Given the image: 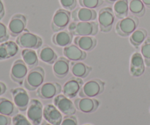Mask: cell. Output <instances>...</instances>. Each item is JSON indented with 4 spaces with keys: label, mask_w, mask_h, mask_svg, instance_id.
<instances>
[{
    "label": "cell",
    "mask_w": 150,
    "mask_h": 125,
    "mask_svg": "<svg viewBox=\"0 0 150 125\" xmlns=\"http://www.w3.org/2000/svg\"><path fill=\"white\" fill-rule=\"evenodd\" d=\"M99 25L95 21H73L68 25V30L75 36H95L98 34Z\"/></svg>",
    "instance_id": "cell-1"
},
{
    "label": "cell",
    "mask_w": 150,
    "mask_h": 125,
    "mask_svg": "<svg viewBox=\"0 0 150 125\" xmlns=\"http://www.w3.org/2000/svg\"><path fill=\"white\" fill-rule=\"evenodd\" d=\"M44 80L45 70L42 67L37 66L29 71L23 81V86L27 90L35 91L43 83Z\"/></svg>",
    "instance_id": "cell-2"
},
{
    "label": "cell",
    "mask_w": 150,
    "mask_h": 125,
    "mask_svg": "<svg viewBox=\"0 0 150 125\" xmlns=\"http://www.w3.org/2000/svg\"><path fill=\"white\" fill-rule=\"evenodd\" d=\"M19 47L24 49H38L42 45V40L38 35L31 33L29 30L25 29L16 40Z\"/></svg>",
    "instance_id": "cell-3"
},
{
    "label": "cell",
    "mask_w": 150,
    "mask_h": 125,
    "mask_svg": "<svg viewBox=\"0 0 150 125\" xmlns=\"http://www.w3.org/2000/svg\"><path fill=\"white\" fill-rule=\"evenodd\" d=\"M139 23V18L136 16H127L117 22L116 32L121 37H128L137 29Z\"/></svg>",
    "instance_id": "cell-4"
},
{
    "label": "cell",
    "mask_w": 150,
    "mask_h": 125,
    "mask_svg": "<svg viewBox=\"0 0 150 125\" xmlns=\"http://www.w3.org/2000/svg\"><path fill=\"white\" fill-rule=\"evenodd\" d=\"M105 89V83L100 79L89 81L83 85L79 95L80 97L93 98L103 93Z\"/></svg>",
    "instance_id": "cell-5"
},
{
    "label": "cell",
    "mask_w": 150,
    "mask_h": 125,
    "mask_svg": "<svg viewBox=\"0 0 150 125\" xmlns=\"http://www.w3.org/2000/svg\"><path fill=\"white\" fill-rule=\"evenodd\" d=\"M115 15L111 7H103L98 14V25L100 32H109L115 22Z\"/></svg>",
    "instance_id": "cell-6"
},
{
    "label": "cell",
    "mask_w": 150,
    "mask_h": 125,
    "mask_svg": "<svg viewBox=\"0 0 150 125\" xmlns=\"http://www.w3.org/2000/svg\"><path fill=\"white\" fill-rule=\"evenodd\" d=\"M71 13L65 9H59L54 13L51 21V29L54 32H58L65 29L70 24Z\"/></svg>",
    "instance_id": "cell-7"
},
{
    "label": "cell",
    "mask_w": 150,
    "mask_h": 125,
    "mask_svg": "<svg viewBox=\"0 0 150 125\" xmlns=\"http://www.w3.org/2000/svg\"><path fill=\"white\" fill-rule=\"evenodd\" d=\"M27 119L33 125H40L43 117V106L40 101L32 99L27 108Z\"/></svg>",
    "instance_id": "cell-8"
},
{
    "label": "cell",
    "mask_w": 150,
    "mask_h": 125,
    "mask_svg": "<svg viewBox=\"0 0 150 125\" xmlns=\"http://www.w3.org/2000/svg\"><path fill=\"white\" fill-rule=\"evenodd\" d=\"M62 90L61 85L57 82L42 83L37 89V95L42 100H51L58 95Z\"/></svg>",
    "instance_id": "cell-9"
},
{
    "label": "cell",
    "mask_w": 150,
    "mask_h": 125,
    "mask_svg": "<svg viewBox=\"0 0 150 125\" xmlns=\"http://www.w3.org/2000/svg\"><path fill=\"white\" fill-rule=\"evenodd\" d=\"M54 105L64 116H73L76 114V108L70 98L64 95H59L54 98Z\"/></svg>",
    "instance_id": "cell-10"
},
{
    "label": "cell",
    "mask_w": 150,
    "mask_h": 125,
    "mask_svg": "<svg viewBox=\"0 0 150 125\" xmlns=\"http://www.w3.org/2000/svg\"><path fill=\"white\" fill-rule=\"evenodd\" d=\"M28 66L21 59L14 61L10 70V78L16 83L21 85L28 74Z\"/></svg>",
    "instance_id": "cell-11"
},
{
    "label": "cell",
    "mask_w": 150,
    "mask_h": 125,
    "mask_svg": "<svg viewBox=\"0 0 150 125\" xmlns=\"http://www.w3.org/2000/svg\"><path fill=\"white\" fill-rule=\"evenodd\" d=\"M27 19L22 14H16L11 18L8 24V31L12 37H18L26 29Z\"/></svg>",
    "instance_id": "cell-12"
},
{
    "label": "cell",
    "mask_w": 150,
    "mask_h": 125,
    "mask_svg": "<svg viewBox=\"0 0 150 125\" xmlns=\"http://www.w3.org/2000/svg\"><path fill=\"white\" fill-rule=\"evenodd\" d=\"M13 102L21 111H25L27 110L30 99L27 92L23 88H15L11 90Z\"/></svg>",
    "instance_id": "cell-13"
},
{
    "label": "cell",
    "mask_w": 150,
    "mask_h": 125,
    "mask_svg": "<svg viewBox=\"0 0 150 125\" xmlns=\"http://www.w3.org/2000/svg\"><path fill=\"white\" fill-rule=\"evenodd\" d=\"M83 85V82L82 79L74 76L64 83L62 91L63 95L70 99H72L75 98L79 95Z\"/></svg>",
    "instance_id": "cell-14"
},
{
    "label": "cell",
    "mask_w": 150,
    "mask_h": 125,
    "mask_svg": "<svg viewBox=\"0 0 150 125\" xmlns=\"http://www.w3.org/2000/svg\"><path fill=\"white\" fill-rule=\"evenodd\" d=\"M76 109L85 114L95 112L100 105V102L96 99L91 97H81L74 102Z\"/></svg>",
    "instance_id": "cell-15"
},
{
    "label": "cell",
    "mask_w": 150,
    "mask_h": 125,
    "mask_svg": "<svg viewBox=\"0 0 150 125\" xmlns=\"http://www.w3.org/2000/svg\"><path fill=\"white\" fill-rule=\"evenodd\" d=\"M145 62L142 54L136 52L131 56L130 63V73L133 77H140L144 73Z\"/></svg>",
    "instance_id": "cell-16"
},
{
    "label": "cell",
    "mask_w": 150,
    "mask_h": 125,
    "mask_svg": "<svg viewBox=\"0 0 150 125\" xmlns=\"http://www.w3.org/2000/svg\"><path fill=\"white\" fill-rule=\"evenodd\" d=\"M97 16V12L94 9L83 7L74 9L71 13V18L73 21H93Z\"/></svg>",
    "instance_id": "cell-17"
},
{
    "label": "cell",
    "mask_w": 150,
    "mask_h": 125,
    "mask_svg": "<svg viewBox=\"0 0 150 125\" xmlns=\"http://www.w3.org/2000/svg\"><path fill=\"white\" fill-rule=\"evenodd\" d=\"M43 118L53 125H60L62 121V114L52 104H48L43 107Z\"/></svg>",
    "instance_id": "cell-18"
},
{
    "label": "cell",
    "mask_w": 150,
    "mask_h": 125,
    "mask_svg": "<svg viewBox=\"0 0 150 125\" xmlns=\"http://www.w3.org/2000/svg\"><path fill=\"white\" fill-rule=\"evenodd\" d=\"M70 60L66 57H59L53 64V72L58 78H64L68 75L70 70Z\"/></svg>",
    "instance_id": "cell-19"
},
{
    "label": "cell",
    "mask_w": 150,
    "mask_h": 125,
    "mask_svg": "<svg viewBox=\"0 0 150 125\" xmlns=\"http://www.w3.org/2000/svg\"><path fill=\"white\" fill-rule=\"evenodd\" d=\"M19 46L16 42L5 41L0 44V61L13 58L17 55Z\"/></svg>",
    "instance_id": "cell-20"
},
{
    "label": "cell",
    "mask_w": 150,
    "mask_h": 125,
    "mask_svg": "<svg viewBox=\"0 0 150 125\" xmlns=\"http://www.w3.org/2000/svg\"><path fill=\"white\" fill-rule=\"evenodd\" d=\"M63 54L64 57L73 61H80L84 60L87 56L86 51L81 50L75 44H70L64 47L63 49Z\"/></svg>",
    "instance_id": "cell-21"
},
{
    "label": "cell",
    "mask_w": 150,
    "mask_h": 125,
    "mask_svg": "<svg viewBox=\"0 0 150 125\" xmlns=\"http://www.w3.org/2000/svg\"><path fill=\"white\" fill-rule=\"evenodd\" d=\"M74 44L84 51H91L96 47L97 40L94 36H76Z\"/></svg>",
    "instance_id": "cell-22"
},
{
    "label": "cell",
    "mask_w": 150,
    "mask_h": 125,
    "mask_svg": "<svg viewBox=\"0 0 150 125\" xmlns=\"http://www.w3.org/2000/svg\"><path fill=\"white\" fill-rule=\"evenodd\" d=\"M73 35L69 30H62L54 34L52 37V42L59 47H66L70 45Z\"/></svg>",
    "instance_id": "cell-23"
},
{
    "label": "cell",
    "mask_w": 150,
    "mask_h": 125,
    "mask_svg": "<svg viewBox=\"0 0 150 125\" xmlns=\"http://www.w3.org/2000/svg\"><path fill=\"white\" fill-rule=\"evenodd\" d=\"M70 71L75 77L84 78L87 77L92 70L90 66L81 61H72L70 63Z\"/></svg>",
    "instance_id": "cell-24"
},
{
    "label": "cell",
    "mask_w": 150,
    "mask_h": 125,
    "mask_svg": "<svg viewBox=\"0 0 150 125\" xmlns=\"http://www.w3.org/2000/svg\"><path fill=\"white\" fill-rule=\"evenodd\" d=\"M38 54L41 61L49 64H54L56 60L58 59L57 54H56L55 51L51 47L47 46V45L39 48Z\"/></svg>",
    "instance_id": "cell-25"
},
{
    "label": "cell",
    "mask_w": 150,
    "mask_h": 125,
    "mask_svg": "<svg viewBox=\"0 0 150 125\" xmlns=\"http://www.w3.org/2000/svg\"><path fill=\"white\" fill-rule=\"evenodd\" d=\"M18 113V108L12 101L4 97H0V114L12 117Z\"/></svg>",
    "instance_id": "cell-26"
},
{
    "label": "cell",
    "mask_w": 150,
    "mask_h": 125,
    "mask_svg": "<svg viewBox=\"0 0 150 125\" xmlns=\"http://www.w3.org/2000/svg\"><path fill=\"white\" fill-rule=\"evenodd\" d=\"M114 15L119 19H122L128 16L129 1L128 0H117L113 7Z\"/></svg>",
    "instance_id": "cell-27"
},
{
    "label": "cell",
    "mask_w": 150,
    "mask_h": 125,
    "mask_svg": "<svg viewBox=\"0 0 150 125\" xmlns=\"http://www.w3.org/2000/svg\"><path fill=\"white\" fill-rule=\"evenodd\" d=\"M146 37H147L146 30L143 28H140V29H136L130 35V42L135 48H139V47L143 44Z\"/></svg>",
    "instance_id": "cell-28"
},
{
    "label": "cell",
    "mask_w": 150,
    "mask_h": 125,
    "mask_svg": "<svg viewBox=\"0 0 150 125\" xmlns=\"http://www.w3.org/2000/svg\"><path fill=\"white\" fill-rule=\"evenodd\" d=\"M21 56L25 64L30 69L37 67L38 64V56L33 49H23L21 51Z\"/></svg>",
    "instance_id": "cell-29"
},
{
    "label": "cell",
    "mask_w": 150,
    "mask_h": 125,
    "mask_svg": "<svg viewBox=\"0 0 150 125\" xmlns=\"http://www.w3.org/2000/svg\"><path fill=\"white\" fill-rule=\"evenodd\" d=\"M146 6L142 0H129V11L136 17H142L146 12Z\"/></svg>",
    "instance_id": "cell-30"
},
{
    "label": "cell",
    "mask_w": 150,
    "mask_h": 125,
    "mask_svg": "<svg viewBox=\"0 0 150 125\" xmlns=\"http://www.w3.org/2000/svg\"><path fill=\"white\" fill-rule=\"evenodd\" d=\"M141 54L144 60L145 65L150 67V37H147L142 45Z\"/></svg>",
    "instance_id": "cell-31"
},
{
    "label": "cell",
    "mask_w": 150,
    "mask_h": 125,
    "mask_svg": "<svg viewBox=\"0 0 150 125\" xmlns=\"http://www.w3.org/2000/svg\"><path fill=\"white\" fill-rule=\"evenodd\" d=\"M79 1L81 7L89 9L98 8L103 3V0H79Z\"/></svg>",
    "instance_id": "cell-32"
},
{
    "label": "cell",
    "mask_w": 150,
    "mask_h": 125,
    "mask_svg": "<svg viewBox=\"0 0 150 125\" xmlns=\"http://www.w3.org/2000/svg\"><path fill=\"white\" fill-rule=\"evenodd\" d=\"M13 125H33L27 118L22 114H17L13 116L12 119Z\"/></svg>",
    "instance_id": "cell-33"
},
{
    "label": "cell",
    "mask_w": 150,
    "mask_h": 125,
    "mask_svg": "<svg viewBox=\"0 0 150 125\" xmlns=\"http://www.w3.org/2000/svg\"><path fill=\"white\" fill-rule=\"evenodd\" d=\"M60 4L64 9L67 10H73L77 6L76 0H59Z\"/></svg>",
    "instance_id": "cell-34"
},
{
    "label": "cell",
    "mask_w": 150,
    "mask_h": 125,
    "mask_svg": "<svg viewBox=\"0 0 150 125\" xmlns=\"http://www.w3.org/2000/svg\"><path fill=\"white\" fill-rule=\"evenodd\" d=\"M10 37L8 28L3 23L0 22V42H4L8 40Z\"/></svg>",
    "instance_id": "cell-35"
},
{
    "label": "cell",
    "mask_w": 150,
    "mask_h": 125,
    "mask_svg": "<svg viewBox=\"0 0 150 125\" xmlns=\"http://www.w3.org/2000/svg\"><path fill=\"white\" fill-rule=\"evenodd\" d=\"M60 125H78L77 119L74 116H65Z\"/></svg>",
    "instance_id": "cell-36"
},
{
    "label": "cell",
    "mask_w": 150,
    "mask_h": 125,
    "mask_svg": "<svg viewBox=\"0 0 150 125\" xmlns=\"http://www.w3.org/2000/svg\"><path fill=\"white\" fill-rule=\"evenodd\" d=\"M11 124V119L10 117L0 114V125H10Z\"/></svg>",
    "instance_id": "cell-37"
},
{
    "label": "cell",
    "mask_w": 150,
    "mask_h": 125,
    "mask_svg": "<svg viewBox=\"0 0 150 125\" xmlns=\"http://www.w3.org/2000/svg\"><path fill=\"white\" fill-rule=\"evenodd\" d=\"M4 14H5V10H4V4H3L2 1L0 0V20L4 18Z\"/></svg>",
    "instance_id": "cell-38"
},
{
    "label": "cell",
    "mask_w": 150,
    "mask_h": 125,
    "mask_svg": "<svg viewBox=\"0 0 150 125\" xmlns=\"http://www.w3.org/2000/svg\"><path fill=\"white\" fill-rule=\"evenodd\" d=\"M6 90H7V86L4 84V83L0 81V96L4 95L5 93Z\"/></svg>",
    "instance_id": "cell-39"
},
{
    "label": "cell",
    "mask_w": 150,
    "mask_h": 125,
    "mask_svg": "<svg viewBox=\"0 0 150 125\" xmlns=\"http://www.w3.org/2000/svg\"><path fill=\"white\" fill-rule=\"evenodd\" d=\"M144 5L148 8H150V0H142Z\"/></svg>",
    "instance_id": "cell-40"
},
{
    "label": "cell",
    "mask_w": 150,
    "mask_h": 125,
    "mask_svg": "<svg viewBox=\"0 0 150 125\" xmlns=\"http://www.w3.org/2000/svg\"><path fill=\"white\" fill-rule=\"evenodd\" d=\"M40 125H53V124H50V123H48V121H42V122L41 123V124H40Z\"/></svg>",
    "instance_id": "cell-41"
},
{
    "label": "cell",
    "mask_w": 150,
    "mask_h": 125,
    "mask_svg": "<svg viewBox=\"0 0 150 125\" xmlns=\"http://www.w3.org/2000/svg\"><path fill=\"white\" fill-rule=\"evenodd\" d=\"M105 1H106L108 3H111H111H115L117 0H105Z\"/></svg>",
    "instance_id": "cell-42"
},
{
    "label": "cell",
    "mask_w": 150,
    "mask_h": 125,
    "mask_svg": "<svg viewBox=\"0 0 150 125\" xmlns=\"http://www.w3.org/2000/svg\"><path fill=\"white\" fill-rule=\"evenodd\" d=\"M83 125H91V124H83Z\"/></svg>",
    "instance_id": "cell-43"
}]
</instances>
